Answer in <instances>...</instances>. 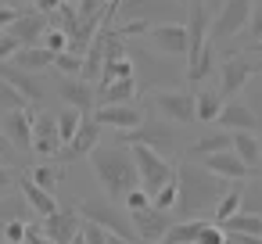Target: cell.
<instances>
[{"mask_svg": "<svg viewBox=\"0 0 262 244\" xmlns=\"http://www.w3.org/2000/svg\"><path fill=\"white\" fill-rule=\"evenodd\" d=\"M147 205H151V197H147L140 187H137V190H129V194H126V201H122V208H126V212H140V208H147Z\"/></svg>", "mask_w": 262, "mask_h": 244, "instance_id": "44", "label": "cell"}, {"mask_svg": "<svg viewBox=\"0 0 262 244\" xmlns=\"http://www.w3.org/2000/svg\"><path fill=\"white\" fill-rule=\"evenodd\" d=\"M223 244H262V237H244V233H226Z\"/></svg>", "mask_w": 262, "mask_h": 244, "instance_id": "51", "label": "cell"}, {"mask_svg": "<svg viewBox=\"0 0 262 244\" xmlns=\"http://www.w3.org/2000/svg\"><path fill=\"white\" fill-rule=\"evenodd\" d=\"M108 237H112V233H104L101 226H94V223H83V240H86V244H108Z\"/></svg>", "mask_w": 262, "mask_h": 244, "instance_id": "45", "label": "cell"}, {"mask_svg": "<svg viewBox=\"0 0 262 244\" xmlns=\"http://www.w3.org/2000/svg\"><path fill=\"white\" fill-rule=\"evenodd\" d=\"M0 244H4V240H0Z\"/></svg>", "mask_w": 262, "mask_h": 244, "instance_id": "62", "label": "cell"}, {"mask_svg": "<svg viewBox=\"0 0 262 244\" xmlns=\"http://www.w3.org/2000/svg\"><path fill=\"white\" fill-rule=\"evenodd\" d=\"M248 51H251V54H262V43H255V47H248Z\"/></svg>", "mask_w": 262, "mask_h": 244, "instance_id": "56", "label": "cell"}, {"mask_svg": "<svg viewBox=\"0 0 262 244\" xmlns=\"http://www.w3.org/2000/svg\"><path fill=\"white\" fill-rule=\"evenodd\" d=\"M244 36H248V47L262 43V4H255V11H251V18H248V29H244Z\"/></svg>", "mask_w": 262, "mask_h": 244, "instance_id": "42", "label": "cell"}, {"mask_svg": "<svg viewBox=\"0 0 262 244\" xmlns=\"http://www.w3.org/2000/svg\"><path fill=\"white\" fill-rule=\"evenodd\" d=\"M223 233H244V237H262V215H248L237 212L233 219L223 223Z\"/></svg>", "mask_w": 262, "mask_h": 244, "instance_id": "32", "label": "cell"}, {"mask_svg": "<svg viewBox=\"0 0 262 244\" xmlns=\"http://www.w3.org/2000/svg\"><path fill=\"white\" fill-rule=\"evenodd\" d=\"M237 212H241V187L233 183V187H230V190L219 197V205H215L212 219H215V226H223V223H226V219H233Z\"/></svg>", "mask_w": 262, "mask_h": 244, "instance_id": "34", "label": "cell"}, {"mask_svg": "<svg viewBox=\"0 0 262 244\" xmlns=\"http://www.w3.org/2000/svg\"><path fill=\"white\" fill-rule=\"evenodd\" d=\"M151 205H155V208H162V212L176 208V180H172V183H165V187H162V190L151 197Z\"/></svg>", "mask_w": 262, "mask_h": 244, "instance_id": "43", "label": "cell"}, {"mask_svg": "<svg viewBox=\"0 0 262 244\" xmlns=\"http://www.w3.org/2000/svg\"><path fill=\"white\" fill-rule=\"evenodd\" d=\"M244 104L255 112V119L262 122V76H251V83L244 86Z\"/></svg>", "mask_w": 262, "mask_h": 244, "instance_id": "39", "label": "cell"}, {"mask_svg": "<svg viewBox=\"0 0 262 244\" xmlns=\"http://www.w3.org/2000/svg\"><path fill=\"white\" fill-rule=\"evenodd\" d=\"M108 244H133V240H122V237H108Z\"/></svg>", "mask_w": 262, "mask_h": 244, "instance_id": "54", "label": "cell"}, {"mask_svg": "<svg viewBox=\"0 0 262 244\" xmlns=\"http://www.w3.org/2000/svg\"><path fill=\"white\" fill-rule=\"evenodd\" d=\"M33 151L51 158V154H61V133H58V115H36L33 119Z\"/></svg>", "mask_w": 262, "mask_h": 244, "instance_id": "17", "label": "cell"}, {"mask_svg": "<svg viewBox=\"0 0 262 244\" xmlns=\"http://www.w3.org/2000/svg\"><path fill=\"white\" fill-rule=\"evenodd\" d=\"M18 15H22V8H0V36H4V33L15 26Z\"/></svg>", "mask_w": 262, "mask_h": 244, "instance_id": "47", "label": "cell"}, {"mask_svg": "<svg viewBox=\"0 0 262 244\" xmlns=\"http://www.w3.org/2000/svg\"><path fill=\"white\" fill-rule=\"evenodd\" d=\"M230 147H233V133H226V129H212V133L198 137V140L187 147V162H201V158L219 154V151H230Z\"/></svg>", "mask_w": 262, "mask_h": 244, "instance_id": "24", "label": "cell"}, {"mask_svg": "<svg viewBox=\"0 0 262 244\" xmlns=\"http://www.w3.org/2000/svg\"><path fill=\"white\" fill-rule=\"evenodd\" d=\"M133 97H137V79H115V83L94 90L97 108H101V104H129Z\"/></svg>", "mask_w": 262, "mask_h": 244, "instance_id": "25", "label": "cell"}, {"mask_svg": "<svg viewBox=\"0 0 262 244\" xmlns=\"http://www.w3.org/2000/svg\"><path fill=\"white\" fill-rule=\"evenodd\" d=\"M11 151H15V147L4 140V129H0V158H11Z\"/></svg>", "mask_w": 262, "mask_h": 244, "instance_id": "52", "label": "cell"}, {"mask_svg": "<svg viewBox=\"0 0 262 244\" xmlns=\"http://www.w3.org/2000/svg\"><path fill=\"white\" fill-rule=\"evenodd\" d=\"M40 230H43V237H51L54 244H69V240L83 230V223H79V212H76V208H58V212L43 215Z\"/></svg>", "mask_w": 262, "mask_h": 244, "instance_id": "15", "label": "cell"}, {"mask_svg": "<svg viewBox=\"0 0 262 244\" xmlns=\"http://www.w3.org/2000/svg\"><path fill=\"white\" fill-rule=\"evenodd\" d=\"M241 212L262 215V176H258V180H248V183L241 187Z\"/></svg>", "mask_w": 262, "mask_h": 244, "instance_id": "35", "label": "cell"}, {"mask_svg": "<svg viewBox=\"0 0 262 244\" xmlns=\"http://www.w3.org/2000/svg\"><path fill=\"white\" fill-rule=\"evenodd\" d=\"M223 112V94L219 90H201L194 94V119L198 122H215Z\"/></svg>", "mask_w": 262, "mask_h": 244, "instance_id": "30", "label": "cell"}, {"mask_svg": "<svg viewBox=\"0 0 262 244\" xmlns=\"http://www.w3.org/2000/svg\"><path fill=\"white\" fill-rule=\"evenodd\" d=\"M176 4H183V8H187V4H190V0H176Z\"/></svg>", "mask_w": 262, "mask_h": 244, "instance_id": "59", "label": "cell"}, {"mask_svg": "<svg viewBox=\"0 0 262 244\" xmlns=\"http://www.w3.org/2000/svg\"><path fill=\"white\" fill-rule=\"evenodd\" d=\"M223 226H215V223H208L205 230H201V237H198V244H223Z\"/></svg>", "mask_w": 262, "mask_h": 244, "instance_id": "46", "label": "cell"}, {"mask_svg": "<svg viewBox=\"0 0 262 244\" xmlns=\"http://www.w3.org/2000/svg\"><path fill=\"white\" fill-rule=\"evenodd\" d=\"M101 129H115V133H129V129H137L140 122H144V112L140 108H133V104H101V108H94V115H90Z\"/></svg>", "mask_w": 262, "mask_h": 244, "instance_id": "13", "label": "cell"}, {"mask_svg": "<svg viewBox=\"0 0 262 244\" xmlns=\"http://www.w3.org/2000/svg\"><path fill=\"white\" fill-rule=\"evenodd\" d=\"M255 76V65L248 58H226L219 65V94H241Z\"/></svg>", "mask_w": 262, "mask_h": 244, "instance_id": "18", "label": "cell"}, {"mask_svg": "<svg viewBox=\"0 0 262 244\" xmlns=\"http://www.w3.org/2000/svg\"><path fill=\"white\" fill-rule=\"evenodd\" d=\"M255 65V76H262V61H251Z\"/></svg>", "mask_w": 262, "mask_h": 244, "instance_id": "57", "label": "cell"}, {"mask_svg": "<svg viewBox=\"0 0 262 244\" xmlns=\"http://www.w3.org/2000/svg\"><path fill=\"white\" fill-rule=\"evenodd\" d=\"M0 233H4V244H26V223L22 219H8L0 226Z\"/></svg>", "mask_w": 262, "mask_h": 244, "instance_id": "40", "label": "cell"}, {"mask_svg": "<svg viewBox=\"0 0 262 244\" xmlns=\"http://www.w3.org/2000/svg\"><path fill=\"white\" fill-rule=\"evenodd\" d=\"M58 97H61V104L65 108H76V112H90V104H94V86L90 83H83L79 76H72V79H58Z\"/></svg>", "mask_w": 262, "mask_h": 244, "instance_id": "23", "label": "cell"}, {"mask_svg": "<svg viewBox=\"0 0 262 244\" xmlns=\"http://www.w3.org/2000/svg\"><path fill=\"white\" fill-rule=\"evenodd\" d=\"M129 219H133V230H137L140 244H162L165 233H169L172 223H176L169 212H162V208H155V205H147V208H140V212H129Z\"/></svg>", "mask_w": 262, "mask_h": 244, "instance_id": "10", "label": "cell"}, {"mask_svg": "<svg viewBox=\"0 0 262 244\" xmlns=\"http://www.w3.org/2000/svg\"><path fill=\"white\" fill-rule=\"evenodd\" d=\"M119 144H144V147H151L155 154H162V158H169L176 147H180V133H176V126L172 122H165V119H144L137 129H129V133H119Z\"/></svg>", "mask_w": 262, "mask_h": 244, "instance_id": "8", "label": "cell"}, {"mask_svg": "<svg viewBox=\"0 0 262 244\" xmlns=\"http://www.w3.org/2000/svg\"><path fill=\"white\" fill-rule=\"evenodd\" d=\"M205 226H208V219H176L162 244H198V237H201Z\"/></svg>", "mask_w": 262, "mask_h": 244, "instance_id": "29", "label": "cell"}, {"mask_svg": "<svg viewBox=\"0 0 262 244\" xmlns=\"http://www.w3.org/2000/svg\"><path fill=\"white\" fill-rule=\"evenodd\" d=\"M129 154H133L137 176H140V190H144L147 197H155L165 183H172V180H176L172 162H169V158H162V154H155L151 147H144V144H129Z\"/></svg>", "mask_w": 262, "mask_h": 244, "instance_id": "7", "label": "cell"}, {"mask_svg": "<svg viewBox=\"0 0 262 244\" xmlns=\"http://www.w3.org/2000/svg\"><path fill=\"white\" fill-rule=\"evenodd\" d=\"M115 18L122 22H144V26H165V22H180L187 18V8L176 0H119L115 4Z\"/></svg>", "mask_w": 262, "mask_h": 244, "instance_id": "5", "label": "cell"}, {"mask_svg": "<svg viewBox=\"0 0 262 244\" xmlns=\"http://www.w3.org/2000/svg\"><path fill=\"white\" fill-rule=\"evenodd\" d=\"M18 54V43L11 40V36H0V65H4V61H11Z\"/></svg>", "mask_w": 262, "mask_h": 244, "instance_id": "49", "label": "cell"}, {"mask_svg": "<svg viewBox=\"0 0 262 244\" xmlns=\"http://www.w3.org/2000/svg\"><path fill=\"white\" fill-rule=\"evenodd\" d=\"M126 54L133 58V79H137V86L140 83H147V86H176L180 83V65L172 61V58H165V54H158V51H147V47H140V43H126Z\"/></svg>", "mask_w": 262, "mask_h": 244, "instance_id": "4", "label": "cell"}, {"mask_svg": "<svg viewBox=\"0 0 262 244\" xmlns=\"http://www.w3.org/2000/svg\"><path fill=\"white\" fill-rule=\"evenodd\" d=\"M54 69H58L65 79H72V76H79V72H83V58H79V54H72V51H61V54H54Z\"/></svg>", "mask_w": 262, "mask_h": 244, "instance_id": "38", "label": "cell"}, {"mask_svg": "<svg viewBox=\"0 0 262 244\" xmlns=\"http://www.w3.org/2000/svg\"><path fill=\"white\" fill-rule=\"evenodd\" d=\"M79 126H83V112H76V108H61V115H58L61 147H65V144H72V137L79 133Z\"/></svg>", "mask_w": 262, "mask_h": 244, "instance_id": "36", "label": "cell"}, {"mask_svg": "<svg viewBox=\"0 0 262 244\" xmlns=\"http://www.w3.org/2000/svg\"><path fill=\"white\" fill-rule=\"evenodd\" d=\"M248 169H255V165H262V140L255 137V133H233V147H230Z\"/></svg>", "mask_w": 262, "mask_h": 244, "instance_id": "28", "label": "cell"}, {"mask_svg": "<svg viewBox=\"0 0 262 244\" xmlns=\"http://www.w3.org/2000/svg\"><path fill=\"white\" fill-rule=\"evenodd\" d=\"M223 4V0H205V8H219Z\"/></svg>", "mask_w": 262, "mask_h": 244, "instance_id": "55", "label": "cell"}, {"mask_svg": "<svg viewBox=\"0 0 262 244\" xmlns=\"http://www.w3.org/2000/svg\"><path fill=\"white\" fill-rule=\"evenodd\" d=\"M104 4H115V0H104Z\"/></svg>", "mask_w": 262, "mask_h": 244, "instance_id": "60", "label": "cell"}, {"mask_svg": "<svg viewBox=\"0 0 262 244\" xmlns=\"http://www.w3.org/2000/svg\"><path fill=\"white\" fill-rule=\"evenodd\" d=\"M147 40H151V47H155L158 54H165V58H183V61H187V29H183V22L151 26Z\"/></svg>", "mask_w": 262, "mask_h": 244, "instance_id": "14", "label": "cell"}, {"mask_svg": "<svg viewBox=\"0 0 262 244\" xmlns=\"http://www.w3.org/2000/svg\"><path fill=\"white\" fill-rule=\"evenodd\" d=\"M11 65H18V69H26V72H43V69H51L54 65V54L47 51V47H18V54L11 58Z\"/></svg>", "mask_w": 262, "mask_h": 244, "instance_id": "27", "label": "cell"}, {"mask_svg": "<svg viewBox=\"0 0 262 244\" xmlns=\"http://www.w3.org/2000/svg\"><path fill=\"white\" fill-rule=\"evenodd\" d=\"M251 11H255V0H223L219 11H215V18H212V26H208V43L215 51L226 47L233 36H241L248 29Z\"/></svg>", "mask_w": 262, "mask_h": 244, "instance_id": "6", "label": "cell"}, {"mask_svg": "<svg viewBox=\"0 0 262 244\" xmlns=\"http://www.w3.org/2000/svg\"><path fill=\"white\" fill-rule=\"evenodd\" d=\"M208 8H205V0H190L187 4V18H183V29H187V61H194L201 54V47L208 43Z\"/></svg>", "mask_w": 262, "mask_h": 244, "instance_id": "11", "label": "cell"}, {"mask_svg": "<svg viewBox=\"0 0 262 244\" xmlns=\"http://www.w3.org/2000/svg\"><path fill=\"white\" fill-rule=\"evenodd\" d=\"M76 205H79V208H76L79 219L101 226V230L112 233V237H122V240L140 244V237H137V230H133V219H129V212H126L119 201H108V197H83V201H76Z\"/></svg>", "mask_w": 262, "mask_h": 244, "instance_id": "3", "label": "cell"}, {"mask_svg": "<svg viewBox=\"0 0 262 244\" xmlns=\"http://www.w3.org/2000/svg\"><path fill=\"white\" fill-rule=\"evenodd\" d=\"M11 180H15V169L11 165H0V197L8 194V187H11Z\"/></svg>", "mask_w": 262, "mask_h": 244, "instance_id": "50", "label": "cell"}, {"mask_svg": "<svg viewBox=\"0 0 262 244\" xmlns=\"http://www.w3.org/2000/svg\"><path fill=\"white\" fill-rule=\"evenodd\" d=\"M69 244H86V240H83V230H79V233H76V237H72Z\"/></svg>", "mask_w": 262, "mask_h": 244, "instance_id": "53", "label": "cell"}, {"mask_svg": "<svg viewBox=\"0 0 262 244\" xmlns=\"http://www.w3.org/2000/svg\"><path fill=\"white\" fill-rule=\"evenodd\" d=\"M201 165L212 172V176H219V180H226V183H241V180H248V165L233 154V151H219V154H208V158H201Z\"/></svg>", "mask_w": 262, "mask_h": 244, "instance_id": "21", "label": "cell"}, {"mask_svg": "<svg viewBox=\"0 0 262 244\" xmlns=\"http://www.w3.org/2000/svg\"><path fill=\"white\" fill-rule=\"evenodd\" d=\"M33 4H36V8H40V0H33Z\"/></svg>", "mask_w": 262, "mask_h": 244, "instance_id": "61", "label": "cell"}, {"mask_svg": "<svg viewBox=\"0 0 262 244\" xmlns=\"http://www.w3.org/2000/svg\"><path fill=\"white\" fill-rule=\"evenodd\" d=\"M40 47H47L51 54H61V51H69V36L61 29H47L43 40H40Z\"/></svg>", "mask_w": 262, "mask_h": 244, "instance_id": "41", "label": "cell"}, {"mask_svg": "<svg viewBox=\"0 0 262 244\" xmlns=\"http://www.w3.org/2000/svg\"><path fill=\"white\" fill-rule=\"evenodd\" d=\"M18 187H22V197H26V205L33 208V212H40V215H51V212H58V201H54V194H47V190H40L26 172L18 176Z\"/></svg>", "mask_w": 262, "mask_h": 244, "instance_id": "26", "label": "cell"}, {"mask_svg": "<svg viewBox=\"0 0 262 244\" xmlns=\"http://www.w3.org/2000/svg\"><path fill=\"white\" fill-rule=\"evenodd\" d=\"M26 244H54V240H51V237H43L40 223H29V226H26Z\"/></svg>", "mask_w": 262, "mask_h": 244, "instance_id": "48", "label": "cell"}, {"mask_svg": "<svg viewBox=\"0 0 262 244\" xmlns=\"http://www.w3.org/2000/svg\"><path fill=\"white\" fill-rule=\"evenodd\" d=\"M101 144V126L94 122V119H83V126H79V133L72 137V144H65L61 147V158L65 162H76V158H90V151Z\"/></svg>", "mask_w": 262, "mask_h": 244, "instance_id": "22", "label": "cell"}, {"mask_svg": "<svg viewBox=\"0 0 262 244\" xmlns=\"http://www.w3.org/2000/svg\"><path fill=\"white\" fill-rule=\"evenodd\" d=\"M151 104H155V112H158L165 122H172V126L198 122V119H194V94H190V90H158V94L151 97Z\"/></svg>", "mask_w": 262, "mask_h": 244, "instance_id": "9", "label": "cell"}, {"mask_svg": "<svg viewBox=\"0 0 262 244\" xmlns=\"http://www.w3.org/2000/svg\"><path fill=\"white\" fill-rule=\"evenodd\" d=\"M219 129H226V133H255L262 122L255 119V112L244 104V101H230V104H223V112H219Z\"/></svg>", "mask_w": 262, "mask_h": 244, "instance_id": "19", "label": "cell"}, {"mask_svg": "<svg viewBox=\"0 0 262 244\" xmlns=\"http://www.w3.org/2000/svg\"><path fill=\"white\" fill-rule=\"evenodd\" d=\"M18 108H29L26 97H22L8 79H0V112H18Z\"/></svg>", "mask_w": 262, "mask_h": 244, "instance_id": "37", "label": "cell"}, {"mask_svg": "<svg viewBox=\"0 0 262 244\" xmlns=\"http://www.w3.org/2000/svg\"><path fill=\"white\" fill-rule=\"evenodd\" d=\"M0 129L15 151H33V108L0 112Z\"/></svg>", "mask_w": 262, "mask_h": 244, "instance_id": "12", "label": "cell"}, {"mask_svg": "<svg viewBox=\"0 0 262 244\" xmlns=\"http://www.w3.org/2000/svg\"><path fill=\"white\" fill-rule=\"evenodd\" d=\"M47 29H51V26H47V18H43L40 11H33V8H29V11H22V15L15 18V26H11L4 36H11L18 47H36V43L43 40V33H47Z\"/></svg>", "mask_w": 262, "mask_h": 244, "instance_id": "16", "label": "cell"}, {"mask_svg": "<svg viewBox=\"0 0 262 244\" xmlns=\"http://www.w3.org/2000/svg\"><path fill=\"white\" fill-rule=\"evenodd\" d=\"M212 69H215V47H212V43H205V47H201V54H198L194 61H187V79L198 86L201 79H208V76H212Z\"/></svg>", "mask_w": 262, "mask_h": 244, "instance_id": "31", "label": "cell"}, {"mask_svg": "<svg viewBox=\"0 0 262 244\" xmlns=\"http://www.w3.org/2000/svg\"><path fill=\"white\" fill-rule=\"evenodd\" d=\"M90 165H94V176L104 187L108 201L122 205L126 194L140 187V176H137V165H133V154L126 144H97L90 151Z\"/></svg>", "mask_w": 262, "mask_h": 244, "instance_id": "2", "label": "cell"}, {"mask_svg": "<svg viewBox=\"0 0 262 244\" xmlns=\"http://www.w3.org/2000/svg\"><path fill=\"white\" fill-rule=\"evenodd\" d=\"M0 79H8V83L26 97V104H43V86H40V79H36L33 72H26V69L4 61V65H0Z\"/></svg>", "mask_w": 262, "mask_h": 244, "instance_id": "20", "label": "cell"}, {"mask_svg": "<svg viewBox=\"0 0 262 244\" xmlns=\"http://www.w3.org/2000/svg\"><path fill=\"white\" fill-rule=\"evenodd\" d=\"M26 176H29L40 190H47V194H54L58 183H61V169H58V165H33V169H26Z\"/></svg>", "mask_w": 262, "mask_h": 244, "instance_id": "33", "label": "cell"}, {"mask_svg": "<svg viewBox=\"0 0 262 244\" xmlns=\"http://www.w3.org/2000/svg\"><path fill=\"white\" fill-rule=\"evenodd\" d=\"M0 8H15V0H0Z\"/></svg>", "mask_w": 262, "mask_h": 244, "instance_id": "58", "label": "cell"}, {"mask_svg": "<svg viewBox=\"0 0 262 244\" xmlns=\"http://www.w3.org/2000/svg\"><path fill=\"white\" fill-rule=\"evenodd\" d=\"M230 190L226 180L212 176L201 162H180L176 165V219H201V212H215L219 197Z\"/></svg>", "mask_w": 262, "mask_h": 244, "instance_id": "1", "label": "cell"}]
</instances>
